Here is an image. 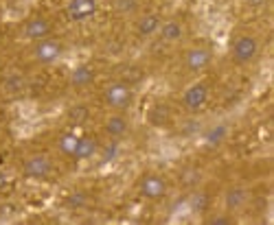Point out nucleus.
Returning <instances> with one entry per match:
<instances>
[{
  "mask_svg": "<svg viewBox=\"0 0 274 225\" xmlns=\"http://www.w3.org/2000/svg\"><path fill=\"white\" fill-rule=\"evenodd\" d=\"M254 53H257V42H254L252 38H239L233 44V57L235 62H250V59L254 57Z\"/></svg>",
  "mask_w": 274,
  "mask_h": 225,
  "instance_id": "nucleus-1",
  "label": "nucleus"
},
{
  "mask_svg": "<svg viewBox=\"0 0 274 225\" xmlns=\"http://www.w3.org/2000/svg\"><path fill=\"white\" fill-rule=\"evenodd\" d=\"M24 173L29 177H46L51 173V160L46 155H33L24 164Z\"/></svg>",
  "mask_w": 274,
  "mask_h": 225,
  "instance_id": "nucleus-2",
  "label": "nucleus"
},
{
  "mask_svg": "<svg viewBox=\"0 0 274 225\" xmlns=\"http://www.w3.org/2000/svg\"><path fill=\"white\" fill-rule=\"evenodd\" d=\"M106 99L112 107H125L130 103V88L125 83H112L106 90Z\"/></svg>",
  "mask_w": 274,
  "mask_h": 225,
  "instance_id": "nucleus-3",
  "label": "nucleus"
},
{
  "mask_svg": "<svg viewBox=\"0 0 274 225\" xmlns=\"http://www.w3.org/2000/svg\"><path fill=\"white\" fill-rule=\"evenodd\" d=\"M204 101H206V86L204 83H198V86H193L191 90H187L185 105L189 109H200L204 105Z\"/></svg>",
  "mask_w": 274,
  "mask_h": 225,
  "instance_id": "nucleus-4",
  "label": "nucleus"
},
{
  "mask_svg": "<svg viewBox=\"0 0 274 225\" xmlns=\"http://www.w3.org/2000/svg\"><path fill=\"white\" fill-rule=\"evenodd\" d=\"M95 9H97L95 0H72L68 5V14L72 18H88L95 14Z\"/></svg>",
  "mask_w": 274,
  "mask_h": 225,
  "instance_id": "nucleus-5",
  "label": "nucleus"
},
{
  "mask_svg": "<svg viewBox=\"0 0 274 225\" xmlns=\"http://www.w3.org/2000/svg\"><path fill=\"white\" fill-rule=\"evenodd\" d=\"M35 57L40 59V62H44V64H48V62H55V59L59 57V46L55 44V42H42V44L35 48Z\"/></svg>",
  "mask_w": 274,
  "mask_h": 225,
  "instance_id": "nucleus-6",
  "label": "nucleus"
},
{
  "mask_svg": "<svg viewBox=\"0 0 274 225\" xmlns=\"http://www.w3.org/2000/svg\"><path fill=\"white\" fill-rule=\"evenodd\" d=\"M141 190L145 197H160V194L164 192V181L160 177H154V175H149V177H145L143 179V184H141Z\"/></svg>",
  "mask_w": 274,
  "mask_h": 225,
  "instance_id": "nucleus-7",
  "label": "nucleus"
},
{
  "mask_svg": "<svg viewBox=\"0 0 274 225\" xmlns=\"http://www.w3.org/2000/svg\"><path fill=\"white\" fill-rule=\"evenodd\" d=\"M209 59H211V55L202 51V48H196V51H191L187 55V64H189V68H193V70L204 68V66L209 64Z\"/></svg>",
  "mask_w": 274,
  "mask_h": 225,
  "instance_id": "nucleus-8",
  "label": "nucleus"
},
{
  "mask_svg": "<svg viewBox=\"0 0 274 225\" xmlns=\"http://www.w3.org/2000/svg\"><path fill=\"white\" fill-rule=\"evenodd\" d=\"M48 22L46 20H42V18H38V20H31L27 24V38H31V40H40V38H44V35L48 33Z\"/></svg>",
  "mask_w": 274,
  "mask_h": 225,
  "instance_id": "nucleus-9",
  "label": "nucleus"
},
{
  "mask_svg": "<svg viewBox=\"0 0 274 225\" xmlns=\"http://www.w3.org/2000/svg\"><path fill=\"white\" fill-rule=\"evenodd\" d=\"M97 151V144H95V140H90V138H81V140H77V149H75V157H79V160H86V157H90Z\"/></svg>",
  "mask_w": 274,
  "mask_h": 225,
  "instance_id": "nucleus-10",
  "label": "nucleus"
},
{
  "mask_svg": "<svg viewBox=\"0 0 274 225\" xmlns=\"http://www.w3.org/2000/svg\"><path fill=\"white\" fill-rule=\"evenodd\" d=\"M93 77H95L93 68L81 66V68H77L75 72H72V83H75V86H86V83L93 81Z\"/></svg>",
  "mask_w": 274,
  "mask_h": 225,
  "instance_id": "nucleus-11",
  "label": "nucleus"
},
{
  "mask_svg": "<svg viewBox=\"0 0 274 225\" xmlns=\"http://www.w3.org/2000/svg\"><path fill=\"white\" fill-rule=\"evenodd\" d=\"M158 29V18L156 16H145L141 22H138V31L141 35H151Z\"/></svg>",
  "mask_w": 274,
  "mask_h": 225,
  "instance_id": "nucleus-12",
  "label": "nucleus"
},
{
  "mask_svg": "<svg viewBox=\"0 0 274 225\" xmlns=\"http://www.w3.org/2000/svg\"><path fill=\"white\" fill-rule=\"evenodd\" d=\"M149 120H151V125H158V127L167 125V120H169V114H167V109H164L162 105L154 107V109H151V114H149Z\"/></svg>",
  "mask_w": 274,
  "mask_h": 225,
  "instance_id": "nucleus-13",
  "label": "nucleus"
},
{
  "mask_svg": "<svg viewBox=\"0 0 274 225\" xmlns=\"http://www.w3.org/2000/svg\"><path fill=\"white\" fill-rule=\"evenodd\" d=\"M125 129H127V123L121 116H112L108 120V131L112 136H121V133H125Z\"/></svg>",
  "mask_w": 274,
  "mask_h": 225,
  "instance_id": "nucleus-14",
  "label": "nucleus"
},
{
  "mask_svg": "<svg viewBox=\"0 0 274 225\" xmlns=\"http://www.w3.org/2000/svg\"><path fill=\"white\" fill-rule=\"evenodd\" d=\"M182 35V27L178 22H167L162 27V38L164 40H178Z\"/></svg>",
  "mask_w": 274,
  "mask_h": 225,
  "instance_id": "nucleus-15",
  "label": "nucleus"
},
{
  "mask_svg": "<svg viewBox=\"0 0 274 225\" xmlns=\"http://www.w3.org/2000/svg\"><path fill=\"white\" fill-rule=\"evenodd\" d=\"M243 199H246V192L239 190V188H235V190L228 192V208H239L243 203Z\"/></svg>",
  "mask_w": 274,
  "mask_h": 225,
  "instance_id": "nucleus-16",
  "label": "nucleus"
},
{
  "mask_svg": "<svg viewBox=\"0 0 274 225\" xmlns=\"http://www.w3.org/2000/svg\"><path fill=\"white\" fill-rule=\"evenodd\" d=\"M59 149H62L64 153L72 155L75 153V149H77V138L75 136H64L62 140H59Z\"/></svg>",
  "mask_w": 274,
  "mask_h": 225,
  "instance_id": "nucleus-17",
  "label": "nucleus"
},
{
  "mask_svg": "<svg viewBox=\"0 0 274 225\" xmlns=\"http://www.w3.org/2000/svg\"><path fill=\"white\" fill-rule=\"evenodd\" d=\"M141 79H143V72L138 68H125V72H123L125 83H136V81H141Z\"/></svg>",
  "mask_w": 274,
  "mask_h": 225,
  "instance_id": "nucleus-18",
  "label": "nucleus"
},
{
  "mask_svg": "<svg viewBox=\"0 0 274 225\" xmlns=\"http://www.w3.org/2000/svg\"><path fill=\"white\" fill-rule=\"evenodd\" d=\"M86 116H88V109L83 107V105H77V107L70 109V120H75V123H81V120H86Z\"/></svg>",
  "mask_w": 274,
  "mask_h": 225,
  "instance_id": "nucleus-19",
  "label": "nucleus"
},
{
  "mask_svg": "<svg viewBox=\"0 0 274 225\" xmlns=\"http://www.w3.org/2000/svg\"><path fill=\"white\" fill-rule=\"evenodd\" d=\"M117 9L119 11H132L134 7H136V0H117Z\"/></svg>",
  "mask_w": 274,
  "mask_h": 225,
  "instance_id": "nucleus-20",
  "label": "nucleus"
},
{
  "mask_svg": "<svg viewBox=\"0 0 274 225\" xmlns=\"http://www.w3.org/2000/svg\"><path fill=\"white\" fill-rule=\"evenodd\" d=\"M224 133H226V129H224V127H217V129H215V131H213L211 136H209V142H211V144H217V140L222 138Z\"/></svg>",
  "mask_w": 274,
  "mask_h": 225,
  "instance_id": "nucleus-21",
  "label": "nucleus"
},
{
  "mask_svg": "<svg viewBox=\"0 0 274 225\" xmlns=\"http://www.w3.org/2000/svg\"><path fill=\"white\" fill-rule=\"evenodd\" d=\"M22 79L20 77H14V79H9V81H7V90H14V92H16V90H20L22 88Z\"/></svg>",
  "mask_w": 274,
  "mask_h": 225,
  "instance_id": "nucleus-22",
  "label": "nucleus"
},
{
  "mask_svg": "<svg viewBox=\"0 0 274 225\" xmlns=\"http://www.w3.org/2000/svg\"><path fill=\"white\" fill-rule=\"evenodd\" d=\"M193 205H196V210H204L206 208V197H204V194H196Z\"/></svg>",
  "mask_w": 274,
  "mask_h": 225,
  "instance_id": "nucleus-23",
  "label": "nucleus"
},
{
  "mask_svg": "<svg viewBox=\"0 0 274 225\" xmlns=\"http://www.w3.org/2000/svg\"><path fill=\"white\" fill-rule=\"evenodd\" d=\"M211 223H213V225H228L230 218H226V216H217V218H211Z\"/></svg>",
  "mask_w": 274,
  "mask_h": 225,
  "instance_id": "nucleus-24",
  "label": "nucleus"
},
{
  "mask_svg": "<svg viewBox=\"0 0 274 225\" xmlns=\"http://www.w3.org/2000/svg\"><path fill=\"white\" fill-rule=\"evenodd\" d=\"M0 214H3V216H9V214H14V208H3V210H0Z\"/></svg>",
  "mask_w": 274,
  "mask_h": 225,
  "instance_id": "nucleus-25",
  "label": "nucleus"
},
{
  "mask_svg": "<svg viewBox=\"0 0 274 225\" xmlns=\"http://www.w3.org/2000/svg\"><path fill=\"white\" fill-rule=\"evenodd\" d=\"M5 186H7V177H5V175L0 173V188H5Z\"/></svg>",
  "mask_w": 274,
  "mask_h": 225,
  "instance_id": "nucleus-26",
  "label": "nucleus"
}]
</instances>
